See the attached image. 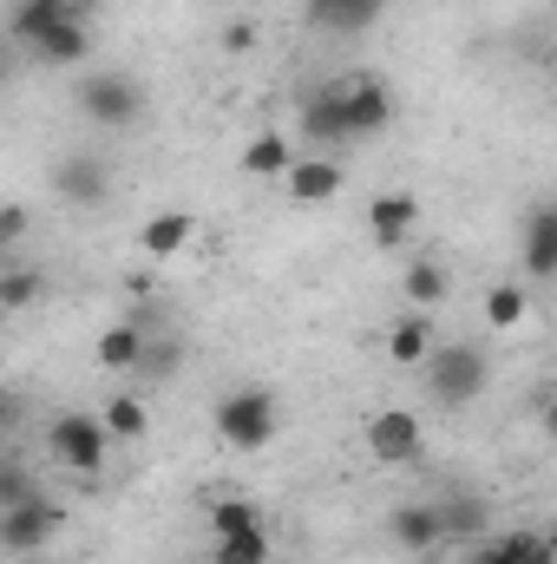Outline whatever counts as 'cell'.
<instances>
[{"instance_id": "9a60e30c", "label": "cell", "mask_w": 557, "mask_h": 564, "mask_svg": "<svg viewBox=\"0 0 557 564\" xmlns=\"http://www.w3.org/2000/svg\"><path fill=\"white\" fill-rule=\"evenodd\" d=\"M144 348H151V328H144V322H112V328L99 335V348H92V355H99V368H106V375H139Z\"/></svg>"}, {"instance_id": "836d02e7", "label": "cell", "mask_w": 557, "mask_h": 564, "mask_svg": "<svg viewBox=\"0 0 557 564\" xmlns=\"http://www.w3.org/2000/svg\"><path fill=\"white\" fill-rule=\"evenodd\" d=\"M545 545H551V564H557V519L545 525Z\"/></svg>"}, {"instance_id": "2e32d148", "label": "cell", "mask_w": 557, "mask_h": 564, "mask_svg": "<svg viewBox=\"0 0 557 564\" xmlns=\"http://www.w3.org/2000/svg\"><path fill=\"white\" fill-rule=\"evenodd\" d=\"M190 237H197V217H190V210H151L144 230H139V250L151 263H164V257L190 250Z\"/></svg>"}, {"instance_id": "cb8c5ba5", "label": "cell", "mask_w": 557, "mask_h": 564, "mask_svg": "<svg viewBox=\"0 0 557 564\" xmlns=\"http://www.w3.org/2000/svg\"><path fill=\"white\" fill-rule=\"evenodd\" d=\"M99 421H106V433H112V440H144L151 414H144V401H139V394H112Z\"/></svg>"}, {"instance_id": "8fae6325", "label": "cell", "mask_w": 557, "mask_h": 564, "mask_svg": "<svg viewBox=\"0 0 557 564\" xmlns=\"http://www.w3.org/2000/svg\"><path fill=\"white\" fill-rule=\"evenodd\" d=\"M439 348V328H433V308H407L387 322V361L394 368H426Z\"/></svg>"}, {"instance_id": "f546056e", "label": "cell", "mask_w": 557, "mask_h": 564, "mask_svg": "<svg viewBox=\"0 0 557 564\" xmlns=\"http://www.w3.org/2000/svg\"><path fill=\"white\" fill-rule=\"evenodd\" d=\"M217 40H223V53H250V46H256V20H230Z\"/></svg>"}, {"instance_id": "4dcf8cb0", "label": "cell", "mask_w": 557, "mask_h": 564, "mask_svg": "<svg viewBox=\"0 0 557 564\" xmlns=\"http://www.w3.org/2000/svg\"><path fill=\"white\" fill-rule=\"evenodd\" d=\"M26 237V204H7L0 210V243H20Z\"/></svg>"}, {"instance_id": "52a82bcc", "label": "cell", "mask_w": 557, "mask_h": 564, "mask_svg": "<svg viewBox=\"0 0 557 564\" xmlns=\"http://www.w3.org/2000/svg\"><path fill=\"white\" fill-rule=\"evenodd\" d=\"M59 525H66V512H59L53 499H26V506H7V512H0V545H7L13 558H33L40 545H53Z\"/></svg>"}, {"instance_id": "277c9868", "label": "cell", "mask_w": 557, "mask_h": 564, "mask_svg": "<svg viewBox=\"0 0 557 564\" xmlns=\"http://www.w3.org/2000/svg\"><path fill=\"white\" fill-rule=\"evenodd\" d=\"M46 453H53V466L92 479V473L106 466V453H112V433H106L99 414H53V426H46Z\"/></svg>"}, {"instance_id": "603a6c76", "label": "cell", "mask_w": 557, "mask_h": 564, "mask_svg": "<svg viewBox=\"0 0 557 564\" xmlns=\"http://www.w3.org/2000/svg\"><path fill=\"white\" fill-rule=\"evenodd\" d=\"M210 564H270V525L237 532V539H210Z\"/></svg>"}, {"instance_id": "ffe728a7", "label": "cell", "mask_w": 557, "mask_h": 564, "mask_svg": "<svg viewBox=\"0 0 557 564\" xmlns=\"http://www.w3.org/2000/svg\"><path fill=\"white\" fill-rule=\"evenodd\" d=\"M33 59H40V66H86V59H92V33H86V20H59V26L33 46Z\"/></svg>"}, {"instance_id": "d6a6232c", "label": "cell", "mask_w": 557, "mask_h": 564, "mask_svg": "<svg viewBox=\"0 0 557 564\" xmlns=\"http://www.w3.org/2000/svg\"><path fill=\"white\" fill-rule=\"evenodd\" d=\"M545 433H551V440H557V388H551V394H545Z\"/></svg>"}, {"instance_id": "4fadbf2b", "label": "cell", "mask_w": 557, "mask_h": 564, "mask_svg": "<svg viewBox=\"0 0 557 564\" xmlns=\"http://www.w3.org/2000/svg\"><path fill=\"white\" fill-rule=\"evenodd\" d=\"M387 532L407 552H433V545H446V512H439V499H407L387 512Z\"/></svg>"}, {"instance_id": "6da1fadb", "label": "cell", "mask_w": 557, "mask_h": 564, "mask_svg": "<svg viewBox=\"0 0 557 564\" xmlns=\"http://www.w3.org/2000/svg\"><path fill=\"white\" fill-rule=\"evenodd\" d=\"M210 426H217V440H223L230 453H263V446L282 433L276 388H263V381L223 388V394H217V408H210Z\"/></svg>"}, {"instance_id": "83f0119b", "label": "cell", "mask_w": 557, "mask_h": 564, "mask_svg": "<svg viewBox=\"0 0 557 564\" xmlns=\"http://www.w3.org/2000/svg\"><path fill=\"white\" fill-rule=\"evenodd\" d=\"M184 368V341L177 335H151V348H144V368L139 375H151V381H171Z\"/></svg>"}, {"instance_id": "1f68e13d", "label": "cell", "mask_w": 557, "mask_h": 564, "mask_svg": "<svg viewBox=\"0 0 557 564\" xmlns=\"http://www.w3.org/2000/svg\"><path fill=\"white\" fill-rule=\"evenodd\" d=\"M125 295H132V302H151V295H157V276L132 270V276H125Z\"/></svg>"}, {"instance_id": "f1b7e54d", "label": "cell", "mask_w": 557, "mask_h": 564, "mask_svg": "<svg viewBox=\"0 0 557 564\" xmlns=\"http://www.w3.org/2000/svg\"><path fill=\"white\" fill-rule=\"evenodd\" d=\"M26 499H40L33 479H26L20 466H7V473H0V512H7V506H26Z\"/></svg>"}, {"instance_id": "d6986e66", "label": "cell", "mask_w": 557, "mask_h": 564, "mask_svg": "<svg viewBox=\"0 0 557 564\" xmlns=\"http://www.w3.org/2000/svg\"><path fill=\"white\" fill-rule=\"evenodd\" d=\"M479 315H485L492 335H512V328H525V315H532V289H525V282H492L485 302H479Z\"/></svg>"}, {"instance_id": "d590c367", "label": "cell", "mask_w": 557, "mask_h": 564, "mask_svg": "<svg viewBox=\"0 0 557 564\" xmlns=\"http://www.w3.org/2000/svg\"><path fill=\"white\" fill-rule=\"evenodd\" d=\"M20 564H40V558H20Z\"/></svg>"}, {"instance_id": "7c38bea8", "label": "cell", "mask_w": 557, "mask_h": 564, "mask_svg": "<svg viewBox=\"0 0 557 564\" xmlns=\"http://www.w3.org/2000/svg\"><path fill=\"white\" fill-rule=\"evenodd\" d=\"M414 230H419V197L414 191H381V197L368 204V237H374L381 250H401Z\"/></svg>"}, {"instance_id": "9c48e42d", "label": "cell", "mask_w": 557, "mask_h": 564, "mask_svg": "<svg viewBox=\"0 0 557 564\" xmlns=\"http://www.w3.org/2000/svg\"><path fill=\"white\" fill-rule=\"evenodd\" d=\"M348 79V119H354V139H381L394 126V86L381 73H341Z\"/></svg>"}, {"instance_id": "3957f363", "label": "cell", "mask_w": 557, "mask_h": 564, "mask_svg": "<svg viewBox=\"0 0 557 564\" xmlns=\"http://www.w3.org/2000/svg\"><path fill=\"white\" fill-rule=\"evenodd\" d=\"M79 112L92 119V126H106V132H132L144 119V93L132 73H119V66H99V73H79Z\"/></svg>"}, {"instance_id": "e575fe53", "label": "cell", "mask_w": 557, "mask_h": 564, "mask_svg": "<svg viewBox=\"0 0 557 564\" xmlns=\"http://www.w3.org/2000/svg\"><path fill=\"white\" fill-rule=\"evenodd\" d=\"M66 7H79V13H86V7H92V0H66Z\"/></svg>"}, {"instance_id": "4316f807", "label": "cell", "mask_w": 557, "mask_h": 564, "mask_svg": "<svg viewBox=\"0 0 557 564\" xmlns=\"http://www.w3.org/2000/svg\"><path fill=\"white\" fill-rule=\"evenodd\" d=\"M256 525H263V512L250 499H217L210 506V539H237V532H256Z\"/></svg>"}, {"instance_id": "ba28073f", "label": "cell", "mask_w": 557, "mask_h": 564, "mask_svg": "<svg viewBox=\"0 0 557 564\" xmlns=\"http://www.w3.org/2000/svg\"><path fill=\"white\" fill-rule=\"evenodd\" d=\"M53 197H66L73 210H99V204L112 197V171H106V158H92V151L59 158V164H53Z\"/></svg>"}, {"instance_id": "5bb4252c", "label": "cell", "mask_w": 557, "mask_h": 564, "mask_svg": "<svg viewBox=\"0 0 557 564\" xmlns=\"http://www.w3.org/2000/svg\"><path fill=\"white\" fill-rule=\"evenodd\" d=\"M525 276L532 282L557 276V197L525 210Z\"/></svg>"}, {"instance_id": "e0dca14e", "label": "cell", "mask_w": 557, "mask_h": 564, "mask_svg": "<svg viewBox=\"0 0 557 564\" xmlns=\"http://www.w3.org/2000/svg\"><path fill=\"white\" fill-rule=\"evenodd\" d=\"M341 184H348V171H341L335 158H295V171L282 177V191H288L295 204H328Z\"/></svg>"}, {"instance_id": "5b68a950", "label": "cell", "mask_w": 557, "mask_h": 564, "mask_svg": "<svg viewBox=\"0 0 557 564\" xmlns=\"http://www.w3.org/2000/svg\"><path fill=\"white\" fill-rule=\"evenodd\" d=\"M361 440H368V459L374 466H414L419 446H426L414 408H374L368 426H361Z\"/></svg>"}, {"instance_id": "ac0fdd59", "label": "cell", "mask_w": 557, "mask_h": 564, "mask_svg": "<svg viewBox=\"0 0 557 564\" xmlns=\"http://www.w3.org/2000/svg\"><path fill=\"white\" fill-rule=\"evenodd\" d=\"M59 20H86V13H79V7H66V0H20V7H13V20H7V33H13V46H26V53H33Z\"/></svg>"}, {"instance_id": "8992f818", "label": "cell", "mask_w": 557, "mask_h": 564, "mask_svg": "<svg viewBox=\"0 0 557 564\" xmlns=\"http://www.w3.org/2000/svg\"><path fill=\"white\" fill-rule=\"evenodd\" d=\"M302 132L308 144L335 151V144H354V119H348V79H328L302 99Z\"/></svg>"}, {"instance_id": "44dd1931", "label": "cell", "mask_w": 557, "mask_h": 564, "mask_svg": "<svg viewBox=\"0 0 557 564\" xmlns=\"http://www.w3.org/2000/svg\"><path fill=\"white\" fill-rule=\"evenodd\" d=\"M295 171V151H288V139L282 132H256V139L243 144V177H288Z\"/></svg>"}, {"instance_id": "7a4b0ae2", "label": "cell", "mask_w": 557, "mask_h": 564, "mask_svg": "<svg viewBox=\"0 0 557 564\" xmlns=\"http://www.w3.org/2000/svg\"><path fill=\"white\" fill-rule=\"evenodd\" d=\"M485 381H492V361H485V348H472V341H439L433 361H426V394H433L439 408H472V401L485 394Z\"/></svg>"}, {"instance_id": "d4e9b609", "label": "cell", "mask_w": 557, "mask_h": 564, "mask_svg": "<svg viewBox=\"0 0 557 564\" xmlns=\"http://www.w3.org/2000/svg\"><path fill=\"white\" fill-rule=\"evenodd\" d=\"M40 289H46L40 270L13 263V270H0V308H7V315H20V308H33V302H40Z\"/></svg>"}, {"instance_id": "30bf717a", "label": "cell", "mask_w": 557, "mask_h": 564, "mask_svg": "<svg viewBox=\"0 0 557 564\" xmlns=\"http://www.w3.org/2000/svg\"><path fill=\"white\" fill-rule=\"evenodd\" d=\"M381 13H387V0H302V20L328 40H354L368 26H381Z\"/></svg>"}, {"instance_id": "7402d4cb", "label": "cell", "mask_w": 557, "mask_h": 564, "mask_svg": "<svg viewBox=\"0 0 557 564\" xmlns=\"http://www.w3.org/2000/svg\"><path fill=\"white\" fill-rule=\"evenodd\" d=\"M401 289H407V308H439V302H446V289H452V276H446V263L419 257V263H407Z\"/></svg>"}, {"instance_id": "484cf974", "label": "cell", "mask_w": 557, "mask_h": 564, "mask_svg": "<svg viewBox=\"0 0 557 564\" xmlns=\"http://www.w3.org/2000/svg\"><path fill=\"white\" fill-rule=\"evenodd\" d=\"M439 512H446V539H479L485 532V499H472V492L439 499Z\"/></svg>"}]
</instances>
